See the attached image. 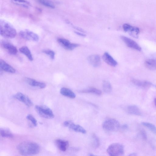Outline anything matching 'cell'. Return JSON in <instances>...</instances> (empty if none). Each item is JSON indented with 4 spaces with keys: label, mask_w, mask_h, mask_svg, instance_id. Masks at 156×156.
<instances>
[{
    "label": "cell",
    "mask_w": 156,
    "mask_h": 156,
    "mask_svg": "<svg viewBox=\"0 0 156 156\" xmlns=\"http://www.w3.org/2000/svg\"><path fill=\"white\" fill-rule=\"evenodd\" d=\"M141 134L142 135V136L143 138L144 139H147V135L146 133L144 131L142 130L141 131Z\"/></svg>",
    "instance_id": "cell-33"
},
{
    "label": "cell",
    "mask_w": 156,
    "mask_h": 156,
    "mask_svg": "<svg viewBox=\"0 0 156 156\" xmlns=\"http://www.w3.org/2000/svg\"><path fill=\"white\" fill-rule=\"evenodd\" d=\"M120 123L116 120L110 119L106 120L102 125L103 128L109 132H114L118 130L120 127Z\"/></svg>",
    "instance_id": "cell-5"
},
{
    "label": "cell",
    "mask_w": 156,
    "mask_h": 156,
    "mask_svg": "<svg viewBox=\"0 0 156 156\" xmlns=\"http://www.w3.org/2000/svg\"><path fill=\"white\" fill-rule=\"evenodd\" d=\"M122 27L124 31L128 32L131 36L135 38L138 37L140 32V30L138 27L133 26L127 23L124 24Z\"/></svg>",
    "instance_id": "cell-10"
},
{
    "label": "cell",
    "mask_w": 156,
    "mask_h": 156,
    "mask_svg": "<svg viewBox=\"0 0 156 156\" xmlns=\"http://www.w3.org/2000/svg\"><path fill=\"white\" fill-rule=\"evenodd\" d=\"M63 125L66 127H69L72 130L81 133L85 134L86 133L85 129L82 126L78 124H74L70 121H66L63 123Z\"/></svg>",
    "instance_id": "cell-8"
},
{
    "label": "cell",
    "mask_w": 156,
    "mask_h": 156,
    "mask_svg": "<svg viewBox=\"0 0 156 156\" xmlns=\"http://www.w3.org/2000/svg\"><path fill=\"white\" fill-rule=\"evenodd\" d=\"M60 93L62 95L71 98H74L76 97L75 94L70 89L62 87L60 90Z\"/></svg>",
    "instance_id": "cell-20"
},
{
    "label": "cell",
    "mask_w": 156,
    "mask_h": 156,
    "mask_svg": "<svg viewBox=\"0 0 156 156\" xmlns=\"http://www.w3.org/2000/svg\"><path fill=\"white\" fill-rule=\"evenodd\" d=\"M154 102L155 105L156 106V98H155L154 99Z\"/></svg>",
    "instance_id": "cell-37"
},
{
    "label": "cell",
    "mask_w": 156,
    "mask_h": 156,
    "mask_svg": "<svg viewBox=\"0 0 156 156\" xmlns=\"http://www.w3.org/2000/svg\"><path fill=\"white\" fill-rule=\"evenodd\" d=\"M1 45L2 47L10 54L15 55L17 52V50L16 47L7 41H2L1 42Z\"/></svg>",
    "instance_id": "cell-12"
},
{
    "label": "cell",
    "mask_w": 156,
    "mask_h": 156,
    "mask_svg": "<svg viewBox=\"0 0 156 156\" xmlns=\"http://www.w3.org/2000/svg\"><path fill=\"white\" fill-rule=\"evenodd\" d=\"M14 98L24 103L29 107L32 106L33 103L31 100L27 96L24 94L18 92L13 95Z\"/></svg>",
    "instance_id": "cell-9"
},
{
    "label": "cell",
    "mask_w": 156,
    "mask_h": 156,
    "mask_svg": "<svg viewBox=\"0 0 156 156\" xmlns=\"http://www.w3.org/2000/svg\"><path fill=\"white\" fill-rule=\"evenodd\" d=\"M19 35L23 38L27 40L37 41L39 39V36L37 34L28 30L21 31Z\"/></svg>",
    "instance_id": "cell-6"
},
{
    "label": "cell",
    "mask_w": 156,
    "mask_h": 156,
    "mask_svg": "<svg viewBox=\"0 0 156 156\" xmlns=\"http://www.w3.org/2000/svg\"><path fill=\"white\" fill-rule=\"evenodd\" d=\"M132 82L135 85L144 89L148 88L151 85V83L149 82L133 79Z\"/></svg>",
    "instance_id": "cell-15"
},
{
    "label": "cell",
    "mask_w": 156,
    "mask_h": 156,
    "mask_svg": "<svg viewBox=\"0 0 156 156\" xmlns=\"http://www.w3.org/2000/svg\"><path fill=\"white\" fill-rule=\"evenodd\" d=\"M103 60L108 65L115 67L117 64V62L114 58L107 52H105L103 55Z\"/></svg>",
    "instance_id": "cell-14"
},
{
    "label": "cell",
    "mask_w": 156,
    "mask_h": 156,
    "mask_svg": "<svg viewBox=\"0 0 156 156\" xmlns=\"http://www.w3.org/2000/svg\"><path fill=\"white\" fill-rule=\"evenodd\" d=\"M103 88L105 92L109 93L112 90V87L110 83L108 81L105 80L103 82Z\"/></svg>",
    "instance_id": "cell-27"
},
{
    "label": "cell",
    "mask_w": 156,
    "mask_h": 156,
    "mask_svg": "<svg viewBox=\"0 0 156 156\" xmlns=\"http://www.w3.org/2000/svg\"><path fill=\"white\" fill-rule=\"evenodd\" d=\"M120 37L128 47L138 51H141V47L133 40L124 36H121Z\"/></svg>",
    "instance_id": "cell-11"
},
{
    "label": "cell",
    "mask_w": 156,
    "mask_h": 156,
    "mask_svg": "<svg viewBox=\"0 0 156 156\" xmlns=\"http://www.w3.org/2000/svg\"><path fill=\"white\" fill-rule=\"evenodd\" d=\"M79 92L83 93H92L98 95H100L101 94V90L94 87H90L83 89L80 90Z\"/></svg>",
    "instance_id": "cell-22"
},
{
    "label": "cell",
    "mask_w": 156,
    "mask_h": 156,
    "mask_svg": "<svg viewBox=\"0 0 156 156\" xmlns=\"http://www.w3.org/2000/svg\"><path fill=\"white\" fill-rule=\"evenodd\" d=\"M35 109L38 114L41 117L47 119H51L54 117L52 110L44 105H36Z\"/></svg>",
    "instance_id": "cell-4"
},
{
    "label": "cell",
    "mask_w": 156,
    "mask_h": 156,
    "mask_svg": "<svg viewBox=\"0 0 156 156\" xmlns=\"http://www.w3.org/2000/svg\"><path fill=\"white\" fill-rule=\"evenodd\" d=\"M66 22H67V23H68L70 24L72 26V27L74 29H76V30L78 31H80L82 33H85V31L83 29H82L79 27H78L77 26H75L73 25L70 22H69V21H67Z\"/></svg>",
    "instance_id": "cell-32"
},
{
    "label": "cell",
    "mask_w": 156,
    "mask_h": 156,
    "mask_svg": "<svg viewBox=\"0 0 156 156\" xmlns=\"http://www.w3.org/2000/svg\"><path fill=\"white\" fill-rule=\"evenodd\" d=\"M37 2L41 5L46 7L52 9H54L55 5L53 3L49 0H36Z\"/></svg>",
    "instance_id": "cell-26"
},
{
    "label": "cell",
    "mask_w": 156,
    "mask_h": 156,
    "mask_svg": "<svg viewBox=\"0 0 156 156\" xmlns=\"http://www.w3.org/2000/svg\"><path fill=\"white\" fill-rule=\"evenodd\" d=\"M0 66L1 69L6 72L12 73L15 72V70L14 68L2 59L0 60Z\"/></svg>",
    "instance_id": "cell-18"
},
{
    "label": "cell",
    "mask_w": 156,
    "mask_h": 156,
    "mask_svg": "<svg viewBox=\"0 0 156 156\" xmlns=\"http://www.w3.org/2000/svg\"><path fill=\"white\" fill-rule=\"evenodd\" d=\"M107 151L110 156H121L124 153V148L123 145L120 144L113 143L108 146Z\"/></svg>",
    "instance_id": "cell-3"
},
{
    "label": "cell",
    "mask_w": 156,
    "mask_h": 156,
    "mask_svg": "<svg viewBox=\"0 0 156 156\" xmlns=\"http://www.w3.org/2000/svg\"><path fill=\"white\" fill-rule=\"evenodd\" d=\"M145 65L147 68L151 70L156 69V59L150 58L145 62Z\"/></svg>",
    "instance_id": "cell-21"
},
{
    "label": "cell",
    "mask_w": 156,
    "mask_h": 156,
    "mask_svg": "<svg viewBox=\"0 0 156 156\" xmlns=\"http://www.w3.org/2000/svg\"><path fill=\"white\" fill-rule=\"evenodd\" d=\"M17 150L23 155H31L37 154L40 151L39 146L37 143L30 140L21 142L17 146Z\"/></svg>",
    "instance_id": "cell-1"
},
{
    "label": "cell",
    "mask_w": 156,
    "mask_h": 156,
    "mask_svg": "<svg viewBox=\"0 0 156 156\" xmlns=\"http://www.w3.org/2000/svg\"><path fill=\"white\" fill-rule=\"evenodd\" d=\"M1 136L3 137L12 138L14 136L10 130L7 128H2L0 129Z\"/></svg>",
    "instance_id": "cell-24"
},
{
    "label": "cell",
    "mask_w": 156,
    "mask_h": 156,
    "mask_svg": "<svg viewBox=\"0 0 156 156\" xmlns=\"http://www.w3.org/2000/svg\"><path fill=\"white\" fill-rule=\"evenodd\" d=\"M127 112L129 114L137 115H141V112L139 108L135 105L129 106L127 108Z\"/></svg>",
    "instance_id": "cell-19"
},
{
    "label": "cell",
    "mask_w": 156,
    "mask_h": 156,
    "mask_svg": "<svg viewBox=\"0 0 156 156\" xmlns=\"http://www.w3.org/2000/svg\"><path fill=\"white\" fill-rule=\"evenodd\" d=\"M43 52L49 56L51 59H54L55 53L53 51L50 49H45L43 50Z\"/></svg>",
    "instance_id": "cell-30"
},
{
    "label": "cell",
    "mask_w": 156,
    "mask_h": 156,
    "mask_svg": "<svg viewBox=\"0 0 156 156\" xmlns=\"http://www.w3.org/2000/svg\"><path fill=\"white\" fill-rule=\"evenodd\" d=\"M128 127V126H127V125H123L122 126V128L123 129H127Z\"/></svg>",
    "instance_id": "cell-35"
},
{
    "label": "cell",
    "mask_w": 156,
    "mask_h": 156,
    "mask_svg": "<svg viewBox=\"0 0 156 156\" xmlns=\"http://www.w3.org/2000/svg\"><path fill=\"white\" fill-rule=\"evenodd\" d=\"M26 81L30 85L35 87H37L40 88H44L46 87V84L44 83L37 81L34 79L27 78Z\"/></svg>",
    "instance_id": "cell-17"
},
{
    "label": "cell",
    "mask_w": 156,
    "mask_h": 156,
    "mask_svg": "<svg viewBox=\"0 0 156 156\" xmlns=\"http://www.w3.org/2000/svg\"><path fill=\"white\" fill-rule=\"evenodd\" d=\"M55 144L58 148L62 151H65L69 145V142L66 140L58 139L55 141Z\"/></svg>",
    "instance_id": "cell-16"
},
{
    "label": "cell",
    "mask_w": 156,
    "mask_h": 156,
    "mask_svg": "<svg viewBox=\"0 0 156 156\" xmlns=\"http://www.w3.org/2000/svg\"><path fill=\"white\" fill-rule=\"evenodd\" d=\"M57 40L59 44L66 50H72L79 46L77 44L71 43L68 40L64 38H58Z\"/></svg>",
    "instance_id": "cell-7"
},
{
    "label": "cell",
    "mask_w": 156,
    "mask_h": 156,
    "mask_svg": "<svg viewBox=\"0 0 156 156\" xmlns=\"http://www.w3.org/2000/svg\"><path fill=\"white\" fill-rule=\"evenodd\" d=\"M87 59L90 64L94 67L99 66L101 64V60L100 56L95 54L88 56Z\"/></svg>",
    "instance_id": "cell-13"
},
{
    "label": "cell",
    "mask_w": 156,
    "mask_h": 156,
    "mask_svg": "<svg viewBox=\"0 0 156 156\" xmlns=\"http://www.w3.org/2000/svg\"><path fill=\"white\" fill-rule=\"evenodd\" d=\"M137 154L135 153H132L130 154L129 155V156H136Z\"/></svg>",
    "instance_id": "cell-36"
},
{
    "label": "cell",
    "mask_w": 156,
    "mask_h": 156,
    "mask_svg": "<svg viewBox=\"0 0 156 156\" xmlns=\"http://www.w3.org/2000/svg\"><path fill=\"white\" fill-rule=\"evenodd\" d=\"M93 144L95 148L98 147L100 145L99 140L96 135L94 133L92 135Z\"/></svg>",
    "instance_id": "cell-29"
},
{
    "label": "cell",
    "mask_w": 156,
    "mask_h": 156,
    "mask_svg": "<svg viewBox=\"0 0 156 156\" xmlns=\"http://www.w3.org/2000/svg\"><path fill=\"white\" fill-rule=\"evenodd\" d=\"M20 51L29 60L32 61L33 60V57L29 49L26 46H23L19 49Z\"/></svg>",
    "instance_id": "cell-23"
},
{
    "label": "cell",
    "mask_w": 156,
    "mask_h": 156,
    "mask_svg": "<svg viewBox=\"0 0 156 156\" xmlns=\"http://www.w3.org/2000/svg\"><path fill=\"white\" fill-rule=\"evenodd\" d=\"M74 32L76 34H77L78 35H80V36H81L84 37V36H86L85 34H83V33H81V32H78V31H75Z\"/></svg>",
    "instance_id": "cell-34"
},
{
    "label": "cell",
    "mask_w": 156,
    "mask_h": 156,
    "mask_svg": "<svg viewBox=\"0 0 156 156\" xmlns=\"http://www.w3.org/2000/svg\"><path fill=\"white\" fill-rule=\"evenodd\" d=\"M14 4L27 8H29L31 6L30 2L26 0H11Z\"/></svg>",
    "instance_id": "cell-25"
},
{
    "label": "cell",
    "mask_w": 156,
    "mask_h": 156,
    "mask_svg": "<svg viewBox=\"0 0 156 156\" xmlns=\"http://www.w3.org/2000/svg\"><path fill=\"white\" fill-rule=\"evenodd\" d=\"M0 33L2 36L12 38L16 35V31L14 27L9 22L3 20L0 21Z\"/></svg>",
    "instance_id": "cell-2"
},
{
    "label": "cell",
    "mask_w": 156,
    "mask_h": 156,
    "mask_svg": "<svg viewBox=\"0 0 156 156\" xmlns=\"http://www.w3.org/2000/svg\"><path fill=\"white\" fill-rule=\"evenodd\" d=\"M142 124L147 128L154 134L156 135V127L153 124L148 122H142Z\"/></svg>",
    "instance_id": "cell-28"
},
{
    "label": "cell",
    "mask_w": 156,
    "mask_h": 156,
    "mask_svg": "<svg viewBox=\"0 0 156 156\" xmlns=\"http://www.w3.org/2000/svg\"><path fill=\"white\" fill-rule=\"evenodd\" d=\"M27 119L30 121L33 126H35L37 125V121L35 118L31 115L29 114L27 116Z\"/></svg>",
    "instance_id": "cell-31"
}]
</instances>
